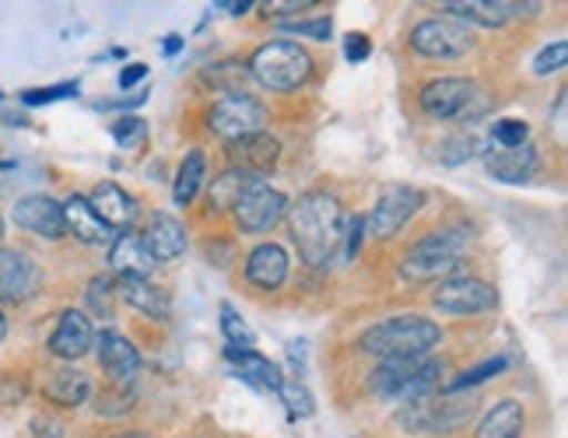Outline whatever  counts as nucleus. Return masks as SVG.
Here are the masks:
<instances>
[{
	"label": "nucleus",
	"instance_id": "6ab92c4d",
	"mask_svg": "<svg viewBox=\"0 0 568 438\" xmlns=\"http://www.w3.org/2000/svg\"><path fill=\"white\" fill-rule=\"evenodd\" d=\"M488 172L495 175L498 183H527L530 175L537 172V151L530 144H519V147H495L485 155Z\"/></svg>",
	"mask_w": 568,
	"mask_h": 438
},
{
	"label": "nucleus",
	"instance_id": "9b49d317",
	"mask_svg": "<svg viewBox=\"0 0 568 438\" xmlns=\"http://www.w3.org/2000/svg\"><path fill=\"white\" fill-rule=\"evenodd\" d=\"M422 190H414V186H386L379 193V201L373 207V214L365 217V225L368 232H373L376 238H389V235H397L414 214H418L422 207Z\"/></svg>",
	"mask_w": 568,
	"mask_h": 438
},
{
	"label": "nucleus",
	"instance_id": "2f4dec72",
	"mask_svg": "<svg viewBox=\"0 0 568 438\" xmlns=\"http://www.w3.org/2000/svg\"><path fill=\"white\" fill-rule=\"evenodd\" d=\"M277 397L284 400V407H288L292 418H313V410H316L313 393L305 389L302 383H284V386L277 389Z\"/></svg>",
	"mask_w": 568,
	"mask_h": 438
},
{
	"label": "nucleus",
	"instance_id": "de8ad7c7",
	"mask_svg": "<svg viewBox=\"0 0 568 438\" xmlns=\"http://www.w3.org/2000/svg\"><path fill=\"white\" fill-rule=\"evenodd\" d=\"M4 337H8V319L0 316V340H4Z\"/></svg>",
	"mask_w": 568,
	"mask_h": 438
},
{
	"label": "nucleus",
	"instance_id": "0eeeda50",
	"mask_svg": "<svg viewBox=\"0 0 568 438\" xmlns=\"http://www.w3.org/2000/svg\"><path fill=\"white\" fill-rule=\"evenodd\" d=\"M267 123V109L246 92H229L211 105V130L229 144L260 134Z\"/></svg>",
	"mask_w": 568,
	"mask_h": 438
},
{
	"label": "nucleus",
	"instance_id": "20e7f679",
	"mask_svg": "<svg viewBox=\"0 0 568 438\" xmlns=\"http://www.w3.org/2000/svg\"><path fill=\"white\" fill-rule=\"evenodd\" d=\"M250 74L271 88V92H292V88H302L313 74V57L305 53L298 42L277 39L260 47L250 60Z\"/></svg>",
	"mask_w": 568,
	"mask_h": 438
},
{
	"label": "nucleus",
	"instance_id": "4be33fe9",
	"mask_svg": "<svg viewBox=\"0 0 568 438\" xmlns=\"http://www.w3.org/2000/svg\"><path fill=\"white\" fill-rule=\"evenodd\" d=\"M246 277L250 284H256V288H264V292L281 288L284 277H288V253L274 243L256 246L246 259Z\"/></svg>",
	"mask_w": 568,
	"mask_h": 438
},
{
	"label": "nucleus",
	"instance_id": "f3484780",
	"mask_svg": "<svg viewBox=\"0 0 568 438\" xmlns=\"http://www.w3.org/2000/svg\"><path fill=\"white\" fill-rule=\"evenodd\" d=\"M14 222L39 238H60L68 232L63 228V207L53 201V196H26V201H18Z\"/></svg>",
	"mask_w": 568,
	"mask_h": 438
},
{
	"label": "nucleus",
	"instance_id": "6e6552de",
	"mask_svg": "<svg viewBox=\"0 0 568 438\" xmlns=\"http://www.w3.org/2000/svg\"><path fill=\"white\" fill-rule=\"evenodd\" d=\"M474 400L467 397H425L404 404V410L397 414V425H404V431H453L456 425H464L474 414Z\"/></svg>",
	"mask_w": 568,
	"mask_h": 438
},
{
	"label": "nucleus",
	"instance_id": "c756f323",
	"mask_svg": "<svg viewBox=\"0 0 568 438\" xmlns=\"http://www.w3.org/2000/svg\"><path fill=\"white\" fill-rule=\"evenodd\" d=\"M204 175H207V162L201 151H190V155L183 159L180 165V175H176V186H172V201H176L180 207H190L196 190L204 186Z\"/></svg>",
	"mask_w": 568,
	"mask_h": 438
},
{
	"label": "nucleus",
	"instance_id": "7ed1b4c3",
	"mask_svg": "<svg viewBox=\"0 0 568 438\" xmlns=\"http://www.w3.org/2000/svg\"><path fill=\"white\" fill-rule=\"evenodd\" d=\"M443 361H428V358H400V361H383L373 376H368V393L376 400H400L414 404L432 397L443 383Z\"/></svg>",
	"mask_w": 568,
	"mask_h": 438
},
{
	"label": "nucleus",
	"instance_id": "9d476101",
	"mask_svg": "<svg viewBox=\"0 0 568 438\" xmlns=\"http://www.w3.org/2000/svg\"><path fill=\"white\" fill-rule=\"evenodd\" d=\"M435 309L449 313V316H474V313H488L498 305V295L488 281L477 277H446L439 281V288L432 295Z\"/></svg>",
	"mask_w": 568,
	"mask_h": 438
},
{
	"label": "nucleus",
	"instance_id": "f03ea898",
	"mask_svg": "<svg viewBox=\"0 0 568 438\" xmlns=\"http://www.w3.org/2000/svg\"><path fill=\"white\" fill-rule=\"evenodd\" d=\"M439 340H443L439 323H432L425 316H393L386 323L368 326L362 334V350L383 361H400V358H425Z\"/></svg>",
	"mask_w": 568,
	"mask_h": 438
},
{
	"label": "nucleus",
	"instance_id": "b1692460",
	"mask_svg": "<svg viewBox=\"0 0 568 438\" xmlns=\"http://www.w3.org/2000/svg\"><path fill=\"white\" fill-rule=\"evenodd\" d=\"M232 155V169H243L250 175H260V172H271L277 165V155H281V144L267 134H253V137H243L229 147Z\"/></svg>",
	"mask_w": 568,
	"mask_h": 438
},
{
	"label": "nucleus",
	"instance_id": "393cba45",
	"mask_svg": "<svg viewBox=\"0 0 568 438\" xmlns=\"http://www.w3.org/2000/svg\"><path fill=\"white\" fill-rule=\"evenodd\" d=\"M63 207V228H68L74 238H81V243H89V246H102L113 238V232H109L102 222H99V214L92 211V204L84 201V196H71L68 204H60Z\"/></svg>",
	"mask_w": 568,
	"mask_h": 438
},
{
	"label": "nucleus",
	"instance_id": "ea45409f",
	"mask_svg": "<svg viewBox=\"0 0 568 438\" xmlns=\"http://www.w3.org/2000/svg\"><path fill=\"white\" fill-rule=\"evenodd\" d=\"M288 32H298V35H313V39H331L334 26H331V18H316V21H288L284 26Z\"/></svg>",
	"mask_w": 568,
	"mask_h": 438
},
{
	"label": "nucleus",
	"instance_id": "f257e3e1",
	"mask_svg": "<svg viewBox=\"0 0 568 438\" xmlns=\"http://www.w3.org/2000/svg\"><path fill=\"white\" fill-rule=\"evenodd\" d=\"M292 235L310 267H326L344 238V214L334 193L313 190L292 207Z\"/></svg>",
	"mask_w": 568,
	"mask_h": 438
},
{
	"label": "nucleus",
	"instance_id": "79ce46f5",
	"mask_svg": "<svg viewBox=\"0 0 568 438\" xmlns=\"http://www.w3.org/2000/svg\"><path fill=\"white\" fill-rule=\"evenodd\" d=\"M305 8H313L310 0H288V4H267V14H298Z\"/></svg>",
	"mask_w": 568,
	"mask_h": 438
},
{
	"label": "nucleus",
	"instance_id": "a19ab883",
	"mask_svg": "<svg viewBox=\"0 0 568 438\" xmlns=\"http://www.w3.org/2000/svg\"><path fill=\"white\" fill-rule=\"evenodd\" d=\"M344 53H347V60H352V63H362V60H368L373 47H368V39H365V35H347Z\"/></svg>",
	"mask_w": 568,
	"mask_h": 438
},
{
	"label": "nucleus",
	"instance_id": "72a5a7b5",
	"mask_svg": "<svg viewBox=\"0 0 568 438\" xmlns=\"http://www.w3.org/2000/svg\"><path fill=\"white\" fill-rule=\"evenodd\" d=\"M477 137H467V134H460V137H449L443 147H439V162H446V165H464V162H470L474 155H477Z\"/></svg>",
	"mask_w": 568,
	"mask_h": 438
},
{
	"label": "nucleus",
	"instance_id": "473e14b6",
	"mask_svg": "<svg viewBox=\"0 0 568 438\" xmlns=\"http://www.w3.org/2000/svg\"><path fill=\"white\" fill-rule=\"evenodd\" d=\"M113 141L120 144V147H141L144 141H148V123L144 120H138V116H123V120H116L113 123Z\"/></svg>",
	"mask_w": 568,
	"mask_h": 438
},
{
	"label": "nucleus",
	"instance_id": "2eb2a0df",
	"mask_svg": "<svg viewBox=\"0 0 568 438\" xmlns=\"http://www.w3.org/2000/svg\"><path fill=\"white\" fill-rule=\"evenodd\" d=\"M95 344V330H92V319L71 309V313H63L60 323H57V330L50 337V350L57 358L63 361H74V358H84L92 350Z\"/></svg>",
	"mask_w": 568,
	"mask_h": 438
},
{
	"label": "nucleus",
	"instance_id": "c9c22d12",
	"mask_svg": "<svg viewBox=\"0 0 568 438\" xmlns=\"http://www.w3.org/2000/svg\"><path fill=\"white\" fill-rule=\"evenodd\" d=\"M491 137H495V144H498V147H519V144H527L530 126L523 123V120H498Z\"/></svg>",
	"mask_w": 568,
	"mask_h": 438
},
{
	"label": "nucleus",
	"instance_id": "e433bc0d",
	"mask_svg": "<svg viewBox=\"0 0 568 438\" xmlns=\"http://www.w3.org/2000/svg\"><path fill=\"white\" fill-rule=\"evenodd\" d=\"M113 295H116V288H113V281H109V277H95V281H92L89 302H92V309H95V313L113 316Z\"/></svg>",
	"mask_w": 568,
	"mask_h": 438
},
{
	"label": "nucleus",
	"instance_id": "cd10ccee",
	"mask_svg": "<svg viewBox=\"0 0 568 438\" xmlns=\"http://www.w3.org/2000/svg\"><path fill=\"white\" fill-rule=\"evenodd\" d=\"M47 393H50V400H57L60 407H81L92 397V379L84 376L81 368H57Z\"/></svg>",
	"mask_w": 568,
	"mask_h": 438
},
{
	"label": "nucleus",
	"instance_id": "7c9ffc66",
	"mask_svg": "<svg viewBox=\"0 0 568 438\" xmlns=\"http://www.w3.org/2000/svg\"><path fill=\"white\" fill-rule=\"evenodd\" d=\"M222 334L229 337V344L232 347H239V350H253V344H256V337H253V330L246 326V319L239 316L232 305H222Z\"/></svg>",
	"mask_w": 568,
	"mask_h": 438
},
{
	"label": "nucleus",
	"instance_id": "f704fd0d",
	"mask_svg": "<svg viewBox=\"0 0 568 438\" xmlns=\"http://www.w3.org/2000/svg\"><path fill=\"white\" fill-rule=\"evenodd\" d=\"M506 358H491V361H480L477 368H470V371H464L460 379H453V386H449V393H460V389H470V386H477V383H485V379H491V376H498V371H506Z\"/></svg>",
	"mask_w": 568,
	"mask_h": 438
},
{
	"label": "nucleus",
	"instance_id": "4468645a",
	"mask_svg": "<svg viewBox=\"0 0 568 438\" xmlns=\"http://www.w3.org/2000/svg\"><path fill=\"white\" fill-rule=\"evenodd\" d=\"M534 8L537 4H513V0H449V4H443V11L453 21H470V26H480V29H498Z\"/></svg>",
	"mask_w": 568,
	"mask_h": 438
},
{
	"label": "nucleus",
	"instance_id": "39448f33",
	"mask_svg": "<svg viewBox=\"0 0 568 438\" xmlns=\"http://www.w3.org/2000/svg\"><path fill=\"white\" fill-rule=\"evenodd\" d=\"M470 246V232L467 228H443L422 238L404 259V277L410 281H435L446 277L464 263V253Z\"/></svg>",
	"mask_w": 568,
	"mask_h": 438
},
{
	"label": "nucleus",
	"instance_id": "412c9836",
	"mask_svg": "<svg viewBox=\"0 0 568 438\" xmlns=\"http://www.w3.org/2000/svg\"><path fill=\"white\" fill-rule=\"evenodd\" d=\"M120 298L130 305V309L144 313L148 319H169L172 316V302L169 295L159 288V284H151L148 277H120Z\"/></svg>",
	"mask_w": 568,
	"mask_h": 438
},
{
	"label": "nucleus",
	"instance_id": "c85d7f7f",
	"mask_svg": "<svg viewBox=\"0 0 568 438\" xmlns=\"http://www.w3.org/2000/svg\"><path fill=\"white\" fill-rule=\"evenodd\" d=\"M260 180V175H250L243 169H229L225 175H217L211 186V211H235V204L243 201V193Z\"/></svg>",
	"mask_w": 568,
	"mask_h": 438
},
{
	"label": "nucleus",
	"instance_id": "aec40b11",
	"mask_svg": "<svg viewBox=\"0 0 568 438\" xmlns=\"http://www.w3.org/2000/svg\"><path fill=\"white\" fill-rule=\"evenodd\" d=\"M141 238H144L148 253L155 256V263H169V259H176V256L186 253V228L172 214L151 217V225H148V232Z\"/></svg>",
	"mask_w": 568,
	"mask_h": 438
},
{
	"label": "nucleus",
	"instance_id": "09e8293b",
	"mask_svg": "<svg viewBox=\"0 0 568 438\" xmlns=\"http://www.w3.org/2000/svg\"><path fill=\"white\" fill-rule=\"evenodd\" d=\"M0 238H4V217H0Z\"/></svg>",
	"mask_w": 568,
	"mask_h": 438
},
{
	"label": "nucleus",
	"instance_id": "49530a36",
	"mask_svg": "<svg viewBox=\"0 0 568 438\" xmlns=\"http://www.w3.org/2000/svg\"><path fill=\"white\" fill-rule=\"evenodd\" d=\"M180 50H183V39H176V35L165 39V53H180Z\"/></svg>",
	"mask_w": 568,
	"mask_h": 438
},
{
	"label": "nucleus",
	"instance_id": "bb28decb",
	"mask_svg": "<svg viewBox=\"0 0 568 438\" xmlns=\"http://www.w3.org/2000/svg\"><path fill=\"white\" fill-rule=\"evenodd\" d=\"M527 428V414H523L519 400H501L488 410V418L480 421L477 438H523Z\"/></svg>",
	"mask_w": 568,
	"mask_h": 438
},
{
	"label": "nucleus",
	"instance_id": "5701e85b",
	"mask_svg": "<svg viewBox=\"0 0 568 438\" xmlns=\"http://www.w3.org/2000/svg\"><path fill=\"white\" fill-rule=\"evenodd\" d=\"M109 263H113V271L120 277H151V271L159 267L155 256L148 253L144 238L134 235V232H123L116 238L113 249H109Z\"/></svg>",
	"mask_w": 568,
	"mask_h": 438
},
{
	"label": "nucleus",
	"instance_id": "a18cd8bd",
	"mask_svg": "<svg viewBox=\"0 0 568 438\" xmlns=\"http://www.w3.org/2000/svg\"><path fill=\"white\" fill-rule=\"evenodd\" d=\"M214 8H225L229 14H246V11L253 8V0H243V4H239V0H235V4H214Z\"/></svg>",
	"mask_w": 568,
	"mask_h": 438
},
{
	"label": "nucleus",
	"instance_id": "37998d69",
	"mask_svg": "<svg viewBox=\"0 0 568 438\" xmlns=\"http://www.w3.org/2000/svg\"><path fill=\"white\" fill-rule=\"evenodd\" d=\"M148 74V68H144V63H134V68H123L120 71V88H130V84H138L141 78Z\"/></svg>",
	"mask_w": 568,
	"mask_h": 438
},
{
	"label": "nucleus",
	"instance_id": "ddd939ff",
	"mask_svg": "<svg viewBox=\"0 0 568 438\" xmlns=\"http://www.w3.org/2000/svg\"><path fill=\"white\" fill-rule=\"evenodd\" d=\"M39 263L18 249H0V302H26L39 292Z\"/></svg>",
	"mask_w": 568,
	"mask_h": 438
},
{
	"label": "nucleus",
	"instance_id": "a211bd4d",
	"mask_svg": "<svg viewBox=\"0 0 568 438\" xmlns=\"http://www.w3.org/2000/svg\"><path fill=\"white\" fill-rule=\"evenodd\" d=\"M92 211L99 214V222L105 228H130L138 217V204L134 196H130L126 190H120L116 183H99L89 196Z\"/></svg>",
	"mask_w": 568,
	"mask_h": 438
},
{
	"label": "nucleus",
	"instance_id": "423d86ee",
	"mask_svg": "<svg viewBox=\"0 0 568 438\" xmlns=\"http://www.w3.org/2000/svg\"><path fill=\"white\" fill-rule=\"evenodd\" d=\"M422 109L432 120H477L488 109V99L467 78H439L422 88Z\"/></svg>",
	"mask_w": 568,
	"mask_h": 438
},
{
	"label": "nucleus",
	"instance_id": "a878e982",
	"mask_svg": "<svg viewBox=\"0 0 568 438\" xmlns=\"http://www.w3.org/2000/svg\"><path fill=\"white\" fill-rule=\"evenodd\" d=\"M229 358L235 361L239 368V379L250 383L253 389L260 393H277L284 386V376H281V368L264 358V355H256V350H239V347H229Z\"/></svg>",
	"mask_w": 568,
	"mask_h": 438
},
{
	"label": "nucleus",
	"instance_id": "dca6fc26",
	"mask_svg": "<svg viewBox=\"0 0 568 438\" xmlns=\"http://www.w3.org/2000/svg\"><path fill=\"white\" fill-rule=\"evenodd\" d=\"M95 344H99V361H102V368L109 371V379H113L116 386H126V383L138 379L141 355H138V347L130 344L123 334L105 330Z\"/></svg>",
	"mask_w": 568,
	"mask_h": 438
},
{
	"label": "nucleus",
	"instance_id": "c03bdc74",
	"mask_svg": "<svg viewBox=\"0 0 568 438\" xmlns=\"http://www.w3.org/2000/svg\"><path fill=\"white\" fill-rule=\"evenodd\" d=\"M288 358H292L295 365L305 361V344H302V340H292V344H288Z\"/></svg>",
	"mask_w": 568,
	"mask_h": 438
},
{
	"label": "nucleus",
	"instance_id": "58836bf2",
	"mask_svg": "<svg viewBox=\"0 0 568 438\" xmlns=\"http://www.w3.org/2000/svg\"><path fill=\"white\" fill-rule=\"evenodd\" d=\"M71 95H78V84L39 88V92H29V95H26V105H47V102H57V99H71Z\"/></svg>",
	"mask_w": 568,
	"mask_h": 438
},
{
	"label": "nucleus",
	"instance_id": "4c0bfd02",
	"mask_svg": "<svg viewBox=\"0 0 568 438\" xmlns=\"http://www.w3.org/2000/svg\"><path fill=\"white\" fill-rule=\"evenodd\" d=\"M565 60H568V42L561 39V42H555V47H548L540 57H537V63H534V71L537 74H551V71H561L565 68Z\"/></svg>",
	"mask_w": 568,
	"mask_h": 438
},
{
	"label": "nucleus",
	"instance_id": "1a4fd4ad",
	"mask_svg": "<svg viewBox=\"0 0 568 438\" xmlns=\"http://www.w3.org/2000/svg\"><path fill=\"white\" fill-rule=\"evenodd\" d=\"M410 47L428 60H460L474 50V35L453 18H425L414 26Z\"/></svg>",
	"mask_w": 568,
	"mask_h": 438
},
{
	"label": "nucleus",
	"instance_id": "f8f14e48",
	"mask_svg": "<svg viewBox=\"0 0 568 438\" xmlns=\"http://www.w3.org/2000/svg\"><path fill=\"white\" fill-rule=\"evenodd\" d=\"M284 211H288V201H284V193L267 186L264 180H256L246 193H243V201L235 204V222L243 232L250 235H260V232H271Z\"/></svg>",
	"mask_w": 568,
	"mask_h": 438
}]
</instances>
